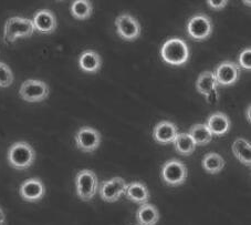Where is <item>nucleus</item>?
Returning a JSON list of instances; mask_svg holds the SVG:
<instances>
[{
  "instance_id": "obj_3",
  "label": "nucleus",
  "mask_w": 251,
  "mask_h": 225,
  "mask_svg": "<svg viewBox=\"0 0 251 225\" xmlns=\"http://www.w3.org/2000/svg\"><path fill=\"white\" fill-rule=\"evenodd\" d=\"M33 32L34 27L31 19L11 17L6 21L3 27V41L6 43H14L19 38L31 37Z\"/></svg>"
},
{
  "instance_id": "obj_13",
  "label": "nucleus",
  "mask_w": 251,
  "mask_h": 225,
  "mask_svg": "<svg viewBox=\"0 0 251 225\" xmlns=\"http://www.w3.org/2000/svg\"><path fill=\"white\" fill-rule=\"evenodd\" d=\"M32 24L34 27V31L50 34L55 31L57 29V18L51 10L41 9L37 11L33 16Z\"/></svg>"
},
{
  "instance_id": "obj_17",
  "label": "nucleus",
  "mask_w": 251,
  "mask_h": 225,
  "mask_svg": "<svg viewBox=\"0 0 251 225\" xmlns=\"http://www.w3.org/2000/svg\"><path fill=\"white\" fill-rule=\"evenodd\" d=\"M125 197L129 201L137 204H145L150 200V191L144 183L141 182H132L127 184L126 190H125Z\"/></svg>"
},
{
  "instance_id": "obj_2",
  "label": "nucleus",
  "mask_w": 251,
  "mask_h": 225,
  "mask_svg": "<svg viewBox=\"0 0 251 225\" xmlns=\"http://www.w3.org/2000/svg\"><path fill=\"white\" fill-rule=\"evenodd\" d=\"M161 56L171 66H183L189 59L188 45L180 38H171L163 45Z\"/></svg>"
},
{
  "instance_id": "obj_10",
  "label": "nucleus",
  "mask_w": 251,
  "mask_h": 225,
  "mask_svg": "<svg viewBox=\"0 0 251 225\" xmlns=\"http://www.w3.org/2000/svg\"><path fill=\"white\" fill-rule=\"evenodd\" d=\"M127 184L123 177L116 176L113 179L102 181L99 184V194L103 201L114 203L120 200V197L125 193Z\"/></svg>"
},
{
  "instance_id": "obj_27",
  "label": "nucleus",
  "mask_w": 251,
  "mask_h": 225,
  "mask_svg": "<svg viewBox=\"0 0 251 225\" xmlns=\"http://www.w3.org/2000/svg\"><path fill=\"white\" fill-rule=\"evenodd\" d=\"M208 3V6L211 8V9H215V10H222L223 8H225L227 6L228 1L227 0H220V1H215V0H208L207 1Z\"/></svg>"
},
{
  "instance_id": "obj_19",
  "label": "nucleus",
  "mask_w": 251,
  "mask_h": 225,
  "mask_svg": "<svg viewBox=\"0 0 251 225\" xmlns=\"http://www.w3.org/2000/svg\"><path fill=\"white\" fill-rule=\"evenodd\" d=\"M232 153L245 166H251V145L244 138H238L232 144Z\"/></svg>"
},
{
  "instance_id": "obj_12",
  "label": "nucleus",
  "mask_w": 251,
  "mask_h": 225,
  "mask_svg": "<svg viewBox=\"0 0 251 225\" xmlns=\"http://www.w3.org/2000/svg\"><path fill=\"white\" fill-rule=\"evenodd\" d=\"M20 197L27 202H38L45 197L46 188L42 181L38 177H31V179L25 180L20 185L19 189Z\"/></svg>"
},
{
  "instance_id": "obj_9",
  "label": "nucleus",
  "mask_w": 251,
  "mask_h": 225,
  "mask_svg": "<svg viewBox=\"0 0 251 225\" xmlns=\"http://www.w3.org/2000/svg\"><path fill=\"white\" fill-rule=\"evenodd\" d=\"M116 32L123 40L134 41L141 36V24L129 14H122L115 19Z\"/></svg>"
},
{
  "instance_id": "obj_21",
  "label": "nucleus",
  "mask_w": 251,
  "mask_h": 225,
  "mask_svg": "<svg viewBox=\"0 0 251 225\" xmlns=\"http://www.w3.org/2000/svg\"><path fill=\"white\" fill-rule=\"evenodd\" d=\"M188 134L192 137L196 145H206L213 140V134L204 123H198L190 128Z\"/></svg>"
},
{
  "instance_id": "obj_23",
  "label": "nucleus",
  "mask_w": 251,
  "mask_h": 225,
  "mask_svg": "<svg viewBox=\"0 0 251 225\" xmlns=\"http://www.w3.org/2000/svg\"><path fill=\"white\" fill-rule=\"evenodd\" d=\"M173 143L175 145V150L181 155L193 154L196 149V144L188 133H178Z\"/></svg>"
},
{
  "instance_id": "obj_25",
  "label": "nucleus",
  "mask_w": 251,
  "mask_h": 225,
  "mask_svg": "<svg viewBox=\"0 0 251 225\" xmlns=\"http://www.w3.org/2000/svg\"><path fill=\"white\" fill-rule=\"evenodd\" d=\"M12 82H14V75L10 68L6 63L0 62V86L7 88L12 84Z\"/></svg>"
},
{
  "instance_id": "obj_28",
  "label": "nucleus",
  "mask_w": 251,
  "mask_h": 225,
  "mask_svg": "<svg viewBox=\"0 0 251 225\" xmlns=\"http://www.w3.org/2000/svg\"><path fill=\"white\" fill-rule=\"evenodd\" d=\"M206 99H207V101H208L209 103H216V102H217L218 99H219V94H218L217 90H214V91H211L209 94H207Z\"/></svg>"
},
{
  "instance_id": "obj_20",
  "label": "nucleus",
  "mask_w": 251,
  "mask_h": 225,
  "mask_svg": "<svg viewBox=\"0 0 251 225\" xmlns=\"http://www.w3.org/2000/svg\"><path fill=\"white\" fill-rule=\"evenodd\" d=\"M217 86L218 84L217 81H216L215 75L211 71H205L201 73L196 81L197 91L205 97L211 91H214V90H217Z\"/></svg>"
},
{
  "instance_id": "obj_6",
  "label": "nucleus",
  "mask_w": 251,
  "mask_h": 225,
  "mask_svg": "<svg viewBox=\"0 0 251 225\" xmlns=\"http://www.w3.org/2000/svg\"><path fill=\"white\" fill-rule=\"evenodd\" d=\"M214 30L213 21L205 14L193 16L187 23L188 36L196 41H204L208 39Z\"/></svg>"
},
{
  "instance_id": "obj_31",
  "label": "nucleus",
  "mask_w": 251,
  "mask_h": 225,
  "mask_svg": "<svg viewBox=\"0 0 251 225\" xmlns=\"http://www.w3.org/2000/svg\"><path fill=\"white\" fill-rule=\"evenodd\" d=\"M245 2H246L247 6H250V1H249V2H248V1H245Z\"/></svg>"
},
{
  "instance_id": "obj_30",
  "label": "nucleus",
  "mask_w": 251,
  "mask_h": 225,
  "mask_svg": "<svg viewBox=\"0 0 251 225\" xmlns=\"http://www.w3.org/2000/svg\"><path fill=\"white\" fill-rule=\"evenodd\" d=\"M246 118H247V121L250 122V106L247 108V110H246Z\"/></svg>"
},
{
  "instance_id": "obj_14",
  "label": "nucleus",
  "mask_w": 251,
  "mask_h": 225,
  "mask_svg": "<svg viewBox=\"0 0 251 225\" xmlns=\"http://www.w3.org/2000/svg\"><path fill=\"white\" fill-rule=\"evenodd\" d=\"M177 134H178V128L171 121H162L153 130L154 140L159 144L172 143L176 139Z\"/></svg>"
},
{
  "instance_id": "obj_1",
  "label": "nucleus",
  "mask_w": 251,
  "mask_h": 225,
  "mask_svg": "<svg viewBox=\"0 0 251 225\" xmlns=\"http://www.w3.org/2000/svg\"><path fill=\"white\" fill-rule=\"evenodd\" d=\"M34 160H36V151L25 141L16 142L8 151V162L16 170H27L32 166Z\"/></svg>"
},
{
  "instance_id": "obj_18",
  "label": "nucleus",
  "mask_w": 251,
  "mask_h": 225,
  "mask_svg": "<svg viewBox=\"0 0 251 225\" xmlns=\"http://www.w3.org/2000/svg\"><path fill=\"white\" fill-rule=\"evenodd\" d=\"M136 221L138 225H156L159 221V212L153 204H142L136 212Z\"/></svg>"
},
{
  "instance_id": "obj_24",
  "label": "nucleus",
  "mask_w": 251,
  "mask_h": 225,
  "mask_svg": "<svg viewBox=\"0 0 251 225\" xmlns=\"http://www.w3.org/2000/svg\"><path fill=\"white\" fill-rule=\"evenodd\" d=\"M71 15L77 20H86L92 16V2L88 0H76L71 5Z\"/></svg>"
},
{
  "instance_id": "obj_22",
  "label": "nucleus",
  "mask_w": 251,
  "mask_h": 225,
  "mask_svg": "<svg viewBox=\"0 0 251 225\" xmlns=\"http://www.w3.org/2000/svg\"><path fill=\"white\" fill-rule=\"evenodd\" d=\"M202 169L210 174H217L225 167V160L218 153H207L201 162Z\"/></svg>"
},
{
  "instance_id": "obj_26",
  "label": "nucleus",
  "mask_w": 251,
  "mask_h": 225,
  "mask_svg": "<svg viewBox=\"0 0 251 225\" xmlns=\"http://www.w3.org/2000/svg\"><path fill=\"white\" fill-rule=\"evenodd\" d=\"M238 66L239 68L246 69V70H250L251 69V49L246 48L241 51V54L238 57Z\"/></svg>"
},
{
  "instance_id": "obj_15",
  "label": "nucleus",
  "mask_w": 251,
  "mask_h": 225,
  "mask_svg": "<svg viewBox=\"0 0 251 225\" xmlns=\"http://www.w3.org/2000/svg\"><path fill=\"white\" fill-rule=\"evenodd\" d=\"M207 128L215 137H220L226 134L230 130L231 123L228 116L223 112H215L207 120Z\"/></svg>"
},
{
  "instance_id": "obj_5",
  "label": "nucleus",
  "mask_w": 251,
  "mask_h": 225,
  "mask_svg": "<svg viewBox=\"0 0 251 225\" xmlns=\"http://www.w3.org/2000/svg\"><path fill=\"white\" fill-rule=\"evenodd\" d=\"M161 175L164 182L170 187H178L187 179L188 172L185 164L179 160L173 159L163 164Z\"/></svg>"
},
{
  "instance_id": "obj_11",
  "label": "nucleus",
  "mask_w": 251,
  "mask_h": 225,
  "mask_svg": "<svg viewBox=\"0 0 251 225\" xmlns=\"http://www.w3.org/2000/svg\"><path fill=\"white\" fill-rule=\"evenodd\" d=\"M214 75L218 85L229 86L235 84L239 80L240 68L236 62L227 60V61L218 64Z\"/></svg>"
},
{
  "instance_id": "obj_16",
  "label": "nucleus",
  "mask_w": 251,
  "mask_h": 225,
  "mask_svg": "<svg viewBox=\"0 0 251 225\" xmlns=\"http://www.w3.org/2000/svg\"><path fill=\"white\" fill-rule=\"evenodd\" d=\"M102 66V60L100 55L94 50H86L80 55L79 67L83 72L97 73Z\"/></svg>"
},
{
  "instance_id": "obj_8",
  "label": "nucleus",
  "mask_w": 251,
  "mask_h": 225,
  "mask_svg": "<svg viewBox=\"0 0 251 225\" xmlns=\"http://www.w3.org/2000/svg\"><path fill=\"white\" fill-rule=\"evenodd\" d=\"M76 148L82 152L93 153L101 144V133L91 127H82L75 137Z\"/></svg>"
},
{
  "instance_id": "obj_7",
  "label": "nucleus",
  "mask_w": 251,
  "mask_h": 225,
  "mask_svg": "<svg viewBox=\"0 0 251 225\" xmlns=\"http://www.w3.org/2000/svg\"><path fill=\"white\" fill-rule=\"evenodd\" d=\"M49 86L41 80H25L20 86L19 96L25 101L41 102L49 96Z\"/></svg>"
},
{
  "instance_id": "obj_29",
  "label": "nucleus",
  "mask_w": 251,
  "mask_h": 225,
  "mask_svg": "<svg viewBox=\"0 0 251 225\" xmlns=\"http://www.w3.org/2000/svg\"><path fill=\"white\" fill-rule=\"evenodd\" d=\"M0 225H6V215L0 207Z\"/></svg>"
},
{
  "instance_id": "obj_4",
  "label": "nucleus",
  "mask_w": 251,
  "mask_h": 225,
  "mask_svg": "<svg viewBox=\"0 0 251 225\" xmlns=\"http://www.w3.org/2000/svg\"><path fill=\"white\" fill-rule=\"evenodd\" d=\"M76 194L82 201H91L98 193L99 180L91 170H81L75 176Z\"/></svg>"
}]
</instances>
